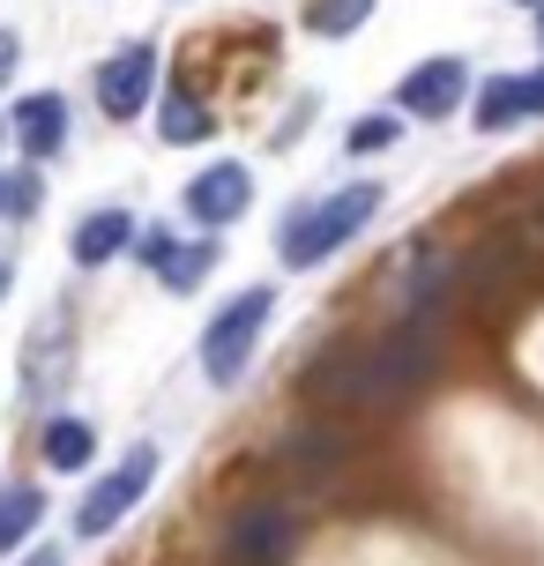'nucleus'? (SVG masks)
<instances>
[{
	"label": "nucleus",
	"mask_w": 544,
	"mask_h": 566,
	"mask_svg": "<svg viewBox=\"0 0 544 566\" xmlns=\"http://www.w3.org/2000/svg\"><path fill=\"white\" fill-rule=\"evenodd\" d=\"M432 366H440V336L426 321H410V328H388L366 343H336L306 388H314V402H344V410H396L432 380Z\"/></svg>",
	"instance_id": "obj_1"
},
{
	"label": "nucleus",
	"mask_w": 544,
	"mask_h": 566,
	"mask_svg": "<svg viewBox=\"0 0 544 566\" xmlns=\"http://www.w3.org/2000/svg\"><path fill=\"white\" fill-rule=\"evenodd\" d=\"M373 209H380V187H373V179H351L344 195L299 209V217L276 231V261H284V269H321L336 247H351V239L373 224Z\"/></svg>",
	"instance_id": "obj_2"
},
{
	"label": "nucleus",
	"mask_w": 544,
	"mask_h": 566,
	"mask_svg": "<svg viewBox=\"0 0 544 566\" xmlns=\"http://www.w3.org/2000/svg\"><path fill=\"white\" fill-rule=\"evenodd\" d=\"M149 484H157V448H149V440H135V448L113 462V478H97V484L83 492V507H75V537H90V544L113 537L119 522L143 507Z\"/></svg>",
	"instance_id": "obj_3"
},
{
	"label": "nucleus",
	"mask_w": 544,
	"mask_h": 566,
	"mask_svg": "<svg viewBox=\"0 0 544 566\" xmlns=\"http://www.w3.org/2000/svg\"><path fill=\"white\" fill-rule=\"evenodd\" d=\"M261 321H269V283H254V291H239L217 321H209V336H201V373L217 380V388H231L239 373H247V358H254V336Z\"/></svg>",
	"instance_id": "obj_4"
},
{
	"label": "nucleus",
	"mask_w": 544,
	"mask_h": 566,
	"mask_svg": "<svg viewBox=\"0 0 544 566\" xmlns=\"http://www.w3.org/2000/svg\"><path fill=\"white\" fill-rule=\"evenodd\" d=\"M149 90H157V45L149 38H127L105 67H97V105H105V119H135L149 105Z\"/></svg>",
	"instance_id": "obj_5"
},
{
	"label": "nucleus",
	"mask_w": 544,
	"mask_h": 566,
	"mask_svg": "<svg viewBox=\"0 0 544 566\" xmlns=\"http://www.w3.org/2000/svg\"><path fill=\"white\" fill-rule=\"evenodd\" d=\"M224 544H231V559L239 566H284L291 559V544H299V514L291 507H239L231 514V530H224Z\"/></svg>",
	"instance_id": "obj_6"
},
{
	"label": "nucleus",
	"mask_w": 544,
	"mask_h": 566,
	"mask_svg": "<svg viewBox=\"0 0 544 566\" xmlns=\"http://www.w3.org/2000/svg\"><path fill=\"white\" fill-rule=\"evenodd\" d=\"M462 97H470V67H462V60H418L396 83V105L410 119H448Z\"/></svg>",
	"instance_id": "obj_7"
},
{
	"label": "nucleus",
	"mask_w": 544,
	"mask_h": 566,
	"mask_svg": "<svg viewBox=\"0 0 544 566\" xmlns=\"http://www.w3.org/2000/svg\"><path fill=\"white\" fill-rule=\"evenodd\" d=\"M247 201H254V171L247 165H209L195 187H187V217H195L201 231H224V224L247 217Z\"/></svg>",
	"instance_id": "obj_8"
},
{
	"label": "nucleus",
	"mask_w": 544,
	"mask_h": 566,
	"mask_svg": "<svg viewBox=\"0 0 544 566\" xmlns=\"http://www.w3.org/2000/svg\"><path fill=\"white\" fill-rule=\"evenodd\" d=\"M135 247V217L127 209H90L83 224H75V239H67V254L83 261V269H105L113 254H127Z\"/></svg>",
	"instance_id": "obj_9"
},
{
	"label": "nucleus",
	"mask_w": 544,
	"mask_h": 566,
	"mask_svg": "<svg viewBox=\"0 0 544 566\" xmlns=\"http://www.w3.org/2000/svg\"><path fill=\"white\" fill-rule=\"evenodd\" d=\"M15 142H23V157H30V165H45L60 142H67V105H60L53 90H45V97H23V105H15Z\"/></svg>",
	"instance_id": "obj_10"
},
{
	"label": "nucleus",
	"mask_w": 544,
	"mask_h": 566,
	"mask_svg": "<svg viewBox=\"0 0 544 566\" xmlns=\"http://www.w3.org/2000/svg\"><path fill=\"white\" fill-rule=\"evenodd\" d=\"M537 113V97H530V75H492L485 90H478V127L485 135H500V127H515V119Z\"/></svg>",
	"instance_id": "obj_11"
},
{
	"label": "nucleus",
	"mask_w": 544,
	"mask_h": 566,
	"mask_svg": "<svg viewBox=\"0 0 544 566\" xmlns=\"http://www.w3.org/2000/svg\"><path fill=\"white\" fill-rule=\"evenodd\" d=\"M149 254V269H157V276H165V291H195L201 276H209V239H201V247H179V239H149L143 247Z\"/></svg>",
	"instance_id": "obj_12"
},
{
	"label": "nucleus",
	"mask_w": 544,
	"mask_h": 566,
	"mask_svg": "<svg viewBox=\"0 0 544 566\" xmlns=\"http://www.w3.org/2000/svg\"><path fill=\"white\" fill-rule=\"evenodd\" d=\"M90 454H97V432H90L83 418H53L45 424V462H53V470H83Z\"/></svg>",
	"instance_id": "obj_13"
},
{
	"label": "nucleus",
	"mask_w": 544,
	"mask_h": 566,
	"mask_svg": "<svg viewBox=\"0 0 544 566\" xmlns=\"http://www.w3.org/2000/svg\"><path fill=\"white\" fill-rule=\"evenodd\" d=\"M38 514H45V500H38L30 484H8V492H0V552H15V544L38 530Z\"/></svg>",
	"instance_id": "obj_14"
},
{
	"label": "nucleus",
	"mask_w": 544,
	"mask_h": 566,
	"mask_svg": "<svg viewBox=\"0 0 544 566\" xmlns=\"http://www.w3.org/2000/svg\"><path fill=\"white\" fill-rule=\"evenodd\" d=\"M373 15V0H314V8H306V30H314V38H344V30H358Z\"/></svg>",
	"instance_id": "obj_15"
},
{
	"label": "nucleus",
	"mask_w": 544,
	"mask_h": 566,
	"mask_svg": "<svg viewBox=\"0 0 544 566\" xmlns=\"http://www.w3.org/2000/svg\"><path fill=\"white\" fill-rule=\"evenodd\" d=\"M157 135L165 142H201L209 135V113H195V97H172V105L157 113Z\"/></svg>",
	"instance_id": "obj_16"
},
{
	"label": "nucleus",
	"mask_w": 544,
	"mask_h": 566,
	"mask_svg": "<svg viewBox=\"0 0 544 566\" xmlns=\"http://www.w3.org/2000/svg\"><path fill=\"white\" fill-rule=\"evenodd\" d=\"M396 142V119H358L351 127V157H366V149H388Z\"/></svg>",
	"instance_id": "obj_17"
},
{
	"label": "nucleus",
	"mask_w": 544,
	"mask_h": 566,
	"mask_svg": "<svg viewBox=\"0 0 544 566\" xmlns=\"http://www.w3.org/2000/svg\"><path fill=\"white\" fill-rule=\"evenodd\" d=\"M15 60H23V45H15V30H0V83L15 75Z\"/></svg>",
	"instance_id": "obj_18"
},
{
	"label": "nucleus",
	"mask_w": 544,
	"mask_h": 566,
	"mask_svg": "<svg viewBox=\"0 0 544 566\" xmlns=\"http://www.w3.org/2000/svg\"><path fill=\"white\" fill-rule=\"evenodd\" d=\"M23 566H60V552H53V544H45V552H30Z\"/></svg>",
	"instance_id": "obj_19"
},
{
	"label": "nucleus",
	"mask_w": 544,
	"mask_h": 566,
	"mask_svg": "<svg viewBox=\"0 0 544 566\" xmlns=\"http://www.w3.org/2000/svg\"><path fill=\"white\" fill-rule=\"evenodd\" d=\"M0 298H8V261H0Z\"/></svg>",
	"instance_id": "obj_20"
},
{
	"label": "nucleus",
	"mask_w": 544,
	"mask_h": 566,
	"mask_svg": "<svg viewBox=\"0 0 544 566\" xmlns=\"http://www.w3.org/2000/svg\"><path fill=\"white\" fill-rule=\"evenodd\" d=\"M0 201H8V179H0Z\"/></svg>",
	"instance_id": "obj_21"
},
{
	"label": "nucleus",
	"mask_w": 544,
	"mask_h": 566,
	"mask_svg": "<svg viewBox=\"0 0 544 566\" xmlns=\"http://www.w3.org/2000/svg\"><path fill=\"white\" fill-rule=\"evenodd\" d=\"M537 30H544V23H537Z\"/></svg>",
	"instance_id": "obj_22"
}]
</instances>
